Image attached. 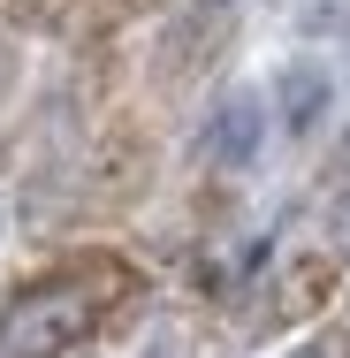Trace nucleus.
Listing matches in <instances>:
<instances>
[{
	"instance_id": "nucleus-1",
	"label": "nucleus",
	"mask_w": 350,
	"mask_h": 358,
	"mask_svg": "<svg viewBox=\"0 0 350 358\" xmlns=\"http://www.w3.org/2000/svg\"><path fill=\"white\" fill-rule=\"evenodd\" d=\"M99 320V297L84 282H46L0 313V358H61Z\"/></svg>"
},
{
	"instance_id": "nucleus-2",
	"label": "nucleus",
	"mask_w": 350,
	"mask_h": 358,
	"mask_svg": "<svg viewBox=\"0 0 350 358\" xmlns=\"http://www.w3.org/2000/svg\"><path fill=\"white\" fill-rule=\"evenodd\" d=\"M259 145H267V99H259V92H228V99L206 115L198 152H206L213 168H251Z\"/></svg>"
},
{
	"instance_id": "nucleus-3",
	"label": "nucleus",
	"mask_w": 350,
	"mask_h": 358,
	"mask_svg": "<svg viewBox=\"0 0 350 358\" xmlns=\"http://www.w3.org/2000/svg\"><path fill=\"white\" fill-rule=\"evenodd\" d=\"M328 107H335V76H328V62H312V54L282 62V76H275V115H282L289 138H312V130L328 122Z\"/></svg>"
},
{
	"instance_id": "nucleus-4",
	"label": "nucleus",
	"mask_w": 350,
	"mask_h": 358,
	"mask_svg": "<svg viewBox=\"0 0 350 358\" xmlns=\"http://www.w3.org/2000/svg\"><path fill=\"white\" fill-rule=\"evenodd\" d=\"M221 31H228V0H206V8H191V15L168 31V69H191V62H198L191 46H206V38H221Z\"/></svg>"
},
{
	"instance_id": "nucleus-5",
	"label": "nucleus",
	"mask_w": 350,
	"mask_h": 358,
	"mask_svg": "<svg viewBox=\"0 0 350 358\" xmlns=\"http://www.w3.org/2000/svg\"><path fill=\"white\" fill-rule=\"evenodd\" d=\"M145 358H183V328H152L145 336Z\"/></svg>"
},
{
	"instance_id": "nucleus-6",
	"label": "nucleus",
	"mask_w": 350,
	"mask_h": 358,
	"mask_svg": "<svg viewBox=\"0 0 350 358\" xmlns=\"http://www.w3.org/2000/svg\"><path fill=\"white\" fill-rule=\"evenodd\" d=\"M289 358H335V351H328V343H305V351H289Z\"/></svg>"
}]
</instances>
